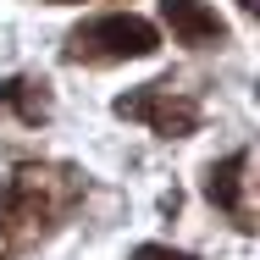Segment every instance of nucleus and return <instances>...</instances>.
I'll return each instance as SVG.
<instances>
[{
    "instance_id": "20e7f679",
    "label": "nucleus",
    "mask_w": 260,
    "mask_h": 260,
    "mask_svg": "<svg viewBox=\"0 0 260 260\" xmlns=\"http://www.w3.org/2000/svg\"><path fill=\"white\" fill-rule=\"evenodd\" d=\"M255 183H260L255 177V150H233V155L210 160L205 172H200V194H205L221 216H233L244 233H260V205L249 200Z\"/></svg>"
},
{
    "instance_id": "423d86ee",
    "label": "nucleus",
    "mask_w": 260,
    "mask_h": 260,
    "mask_svg": "<svg viewBox=\"0 0 260 260\" xmlns=\"http://www.w3.org/2000/svg\"><path fill=\"white\" fill-rule=\"evenodd\" d=\"M0 111H11L22 127H45L55 111V94H50V78L39 72H22V78H0Z\"/></svg>"
},
{
    "instance_id": "f03ea898",
    "label": "nucleus",
    "mask_w": 260,
    "mask_h": 260,
    "mask_svg": "<svg viewBox=\"0 0 260 260\" xmlns=\"http://www.w3.org/2000/svg\"><path fill=\"white\" fill-rule=\"evenodd\" d=\"M160 50V28L139 11H105L67 34L61 61L72 67H116V61H150Z\"/></svg>"
},
{
    "instance_id": "1a4fd4ad",
    "label": "nucleus",
    "mask_w": 260,
    "mask_h": 260,
    "mask_svg": "<svg viewBox=\"0 0 260 260\" xmlns=\"http://www.w3.org/2000/svg\"><path fill=\"white\" fill-rule=\"evenodd\" d=\"M50 6H78V0H50Z\"/></svg>"
},
{
    "instance_id": "6e6552de",
    "label": "nucleus",
    "mask_w": 260,
    "mask_h": 260,
    "mask_svg": "<svg viewBox=\"0 0 260 260\" xmlns=\"http://www.w3.org/2000/svg\"><path fill=\"white\" fill-rule=\"evenodd\" d=\"M238 6H244V11H249V17L260 22V0H238Z\"/></svg>"
},
{
    "instance_id": "39448f33",
    "label": "nucleus",
    "mask_w": 260,
    "mask_h": 260,
    "mask_svg": "<svg viewBox=\"0 0 260 260\" xmlns=\"http://www.w3.org/2000/svg\"><path fill=\"white\" fill-rule=\"evenodd\" d=\"M160 28L183 50H227L233 45L227 17L216 6H205V0H160Z\"/></svg>"
},
{
    "instance_id": "f257e3e1",
    "label": "nucleus",
    "mask_w": 260,
    "mask_h": 260,
    "mask_svg": "<svg viewBox=\"0 0 260 260\" xmlns=\"http://www.w3.org/2000/svg\"><path fill=\"white\" fill-rule=\"evenodd\" d=\"M83 200H89V172L61 166V160H39V166L0 177V244L11 255L50 244L55 227Z\"/></svg>"
},
{
    "instance_id": "7ed1b4c3",
    "label": "nucleus",
    "mask_w": 260,
    "mask_h": 260,
    "mask_svg": "<svg viewBox=\"0 0 260 260\" xmlns=\"http://www.w3.org/2000/svg\"><path fill=\"white\" fill-rule=\"evenodd\" d=\"M111 116L144 122L155 139H194L200 122H205V105L194 100L188 89H177L172 78H160V83H144V89L116 94V100H111Z\"/></svg>"
},
{
    "instance_id": "0eeeda50",
    "label": "nucleus",
    "mask_w": 260,
    "mask_h": 260,
    "mask_svg": "<svg viewBox=\"0 0 260 260\" xmlns=\"http://www.w3.org/2000/svg\"><path fill=\"white\" fill-rule=\"evenodd\" d=\"M127 260H200V255H188V249H172V244H139Z\"/></svg>"
}]
</instances>
